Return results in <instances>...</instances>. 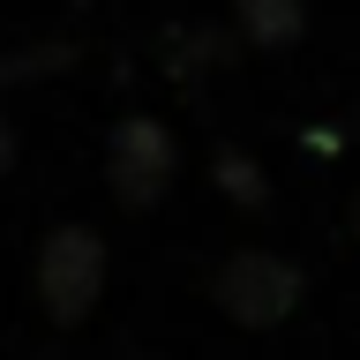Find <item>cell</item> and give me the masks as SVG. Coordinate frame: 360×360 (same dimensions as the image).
I'll use <instances>...</instances> for the list:
<instances>
[{"mask_svg":"<svg viewBox=\"0 0 360 360\" xmlns=\"http://www.w3.org/2000/svg\"><path fill=\"white\" fill-rule=\"evenodd\" d=\"M300 263L292 255H278V248L248 240L233 248V255H218V270H210V300H218L233 323H248V330H270V323H285L292 308H300Z\"/></svg>","mask_w":360,"mask_h":360,"instance_id":"obj_1","label":"cell"},{"mask_svg":"<svg viewBox=\"0 0 360 360\" xmlns=\"http://www.w3.org/2000/svg\"><path fill=\"white\" fill-rule=\"evenodd\" d=\"M30 278H38V300L53 323H75L90 315V300L105 292V233L90 218H60L45 225L38 255H30Z\"/></svg>","mask_w":360,"mask_h":360,"instance_id":"obj_2","label":"cell"},{"mask_svg":"<svg viewBox=\"0 0 360 360\" xmlns=\"http://www.w3.org/2000/svg\"><path fill=\"white\" fill-rule=\"evenodd\" d=\"M173 165H180V135L158 120V112H120L105 128V188L128 210H143V202H158L165 188H173Z\"/></svg>","mask_w":360,"mask_h":360,"instance_id":"obj_3","label":"cell"},{"mask_svg":"<svg viewBox=\"0 0 360 360\" xmlns=\"http://www.w3.org/2000/svg\"><path fill=\"white\" fill-rule=\"evenodd\" d=\"M158 60H165L173 83H202L218 60H233V30H225V22H165Z\"/></svg>","mask_w":360,"mask_h":360,"instance_id":"obj_4","label":"cell"},{"mask_svg":"<svg viewBox=\"0 0 360 360\" xmlns=\"http://www.w3.org/2000/svg\"><path fill=\"white\" fill-rule=\"evenodd\" d=\"M233 30L263 53H285L308 30V0H233Z\"/></svg>","mask_w":360,"mask_h":360,"instance_id":"obj_5","label":"cell"},{"mask_svg":"<svg viewBox=\"0 0 360 360\" xmlns=\"http://www.w3.org/2000/svg\"><path fill=\"white\" fill-rule=\"evenodd\" d=\"M210 180H218L233 202H248V210L270 202V173H263V158L248 150V143H218V150H210Z\"/></svg>","mask_w":360,"mask_h":360,"instance_id":"obj_6","label":"cell"},{"mask_svg":"<svg viewBox=\"0 0 360 360\" xmlns=\"http://www.w3.org/2000/svg\"><path fill=\"white\" fill-rule=\"evenodd\" d=\"M75 60V45L68 38H45V45H0V83H22V75H38V68H68Z\"/></svg>","mask_w":360,"mask_h":360,"instance_id":"obj_7","label":"cell"},{"mask_svg":"<svg viewBox=\"0 0 360 360\" xmlns=\"http://www.w3.org/2000/svg\"><path fill=\"white\" fill-rule=\"evenodd\" d=\"M15 165V120H8V105H0V173Z\"/></svg>","mask_w":360,"mask_h":360,"instance_id":"obj_8","label":"cell"},{"mask_svg":"<svg viewBox=\"0 0 360 360\" xmlns=\"http://www.w3.org/2000/svg\"><path fill=\"white\" fill-rule=\"evenodd\" d=\"M353 135H360V105H353Z\"/></svg>","mask_w":360,"mask_h":360,"instance_id":"obj_9","label":"cell"},{"mask_svg":"<svg viewBox=\"0 0 360 360\" xmlns=\"http://www.w3.org/2000/svg\"><path fill=\"white\" fill-rule=\"evenodd\" d=\"M353 225H360V195H353Z\"/></svg>","mask_w":360,"mask_h":360,"instance_id":"obj_10","label":"cell"}]
</instances>
